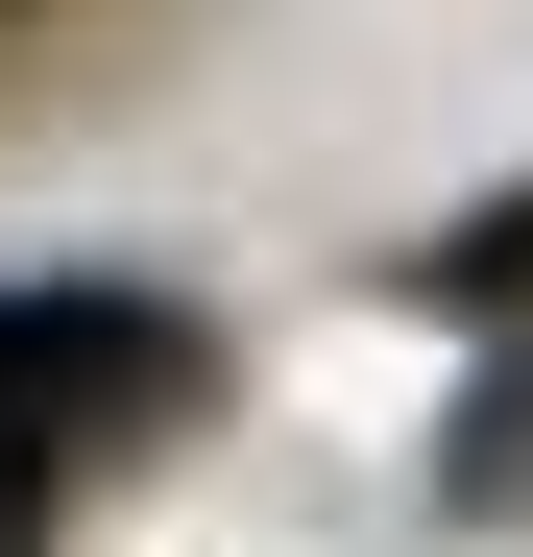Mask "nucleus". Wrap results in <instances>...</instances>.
Wrapping results in <instances>:
<instances>
[{
  "mask_svg": "<svg viewBox=\"0 0 533 557\" xmlns=\"http://www.w3.org/2000/svg\"><path fill=\"white\" fill-rule=\"evenodd\" d=\"M195 388V315H146V292H0V485H25L49 436H98V412H170Z\"/></svg>",
  "mask_w": 533,
  "mask_h": 557,
  "instance_id": "f257e3e1",
  "label": "nucleus"
}]
</instances>
